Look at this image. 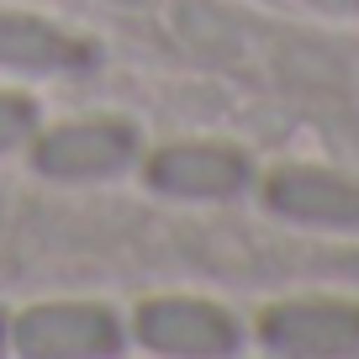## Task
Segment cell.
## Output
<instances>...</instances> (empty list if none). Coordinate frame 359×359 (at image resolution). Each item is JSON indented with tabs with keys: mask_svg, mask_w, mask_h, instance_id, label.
<instances>
[{
	"mask_svg": "<svg viewBox=\"0 0 359 359\" xmlns=\"http://www.w3.org/2000/svg\"><path fill=\"white\" fill-rule=\"evenodd\" d=\"M137 154V133L127 122H74V127H58L37 143V169L53 180H101L116 175L122 164H133Z\"/></svg>",
	"mask_w": 359,
	"mask_h": 359,
	"instance_id": "obj_1",
	"label": "cell"
},
{
	"mask_svg": "<svg viewBox=\"0 0 359 359\" xmlns=\"http://www.w3.org/2000/svg\"><path fill=\"white\" fill-rule=\"evenodd\" d=\"M0 348H6V317H0Z\"/></svg>",
	"mask_w": 359,
	"mask_h": 359,
	"instance_id": "obj_12",
	"label": "cell"
},
{
	"mask_svg": "<svg viewBox=\"0 0 359 359\" xmlns=\"http://www.w3.org/2000/svg\"><path fill=\"white\" fill-rule=\"evenodd\" d=\"M169 27L175 37L196 48V53H212V58H233L238 53V22L217 6V0H175L169 6Z\"/></svg>",
	"mask_w": 359,
	"mask_h": 359,
	"instance_id": "obj_8",
	"label": "cell"
},
{
	"mask_svg": "<svg viewBox=\"0 0 359 359\" xmlns=\"http://www.w3.org/2000/svg\"><path fill=\"white\" fill-rule=\"evenodd\" d=\"M32 122H37L32 101H22V95H0V148L22 143V137L32 133Z\"/></svg>",
	"mask_w": 359,
	"mask_h": 359,
	"instance_id": "obj_9",
	"label": "cell"
},
{
	"mask_svg": "<svg viewBox=\"0 0 359 359\" xmlns=\"http://www.w3.org/2000/svg\"><path fill=\"white\" fill-rule=\"evenodd\" d=\"M0 64L6 69H79L90 64V48L53 22L0 11Z\"/></svg>",
	"mask_w": 359,
	"mask_h": 359,
	"instance_id": "obj_7",
	"label": "cell"
},
{
	"mask_svg": "<svg viewBox=\"0 0 359 359\" xmlns=\"http://www.w3.org/2000/svg\"><path fill=\"white\" fill-rule=\"evenodd\" d=\"M137 333L148 348H164V354H227L238 344L233 317L217 312L212 302H185V296L148 302L137 312Z\"/></svg>",
	"mask_w": 359,
	"mask_h": 359,
	"instance_id": "obj_3",
	"label": "cell"
},
{
	"mask_svg": "<svg viewBox=\"0 0 359 359\" xmlns=\"http://www.w3.org/2000/svg\"><path fill=\"white\" fill-rule=\"evenodd\" d=\"M306 6H317V11H327V16H344L348 11V0H306Z\"/></svg>",
	"mask_w": 359,
	"mask_h": 359,
	"instance_id": "obj_10",
	"label": "cell"
},
{
	"mask_svg": "<svg viewBox=\"0 0 359 359\" xmlns=\"http://www.w3.org/2000/svg\"><path fill=\"white\" fill-rule=\"evenodd\" d=\"M148 180L169 196H233V191H243L248 164L233 148L185 143V148H164V154L148 164Z\"/></svg>",
	"mask_w": 359,
	"mask_h": 359,
	"instance_id": "obj_5",
	"label": "cell"
},
{
	"mask_svg": "<svg viewBox=\"0 0 359 359\" xmlns=\"http://www.w3.org/2000/svg\"><path fill=\"white\" fill-rule=\"evenodd\" d=\"M122 344V327L106 306H32L16 323V348L32 359H85L111 354Z\"/></svg>",
	"mask_w": 359,
	"mask_h": 359,
	"instance_id": "obj_2",
	"label": "cell"
},
{
	"mask_svg": "<svg viewBox=\"0 0 359 359\" xmlns=\"http://www.w3.org/2000/svg\"><path fill=\"white\" fill-rule=\"evenodd\" d=\"M269 206L302 222L323 227H359V185L323 169H280L269 180Z\"/></svg>",
	"mask_w": 359,
	"mask_h": 359,
	"instance_id": "obj_6",
	"label": "cell"
},
{
	"mask_svg": "<svg viewBox=\"0 0 359 359\" xmlns=\"http://www.w3.org/2000/svg\"><path fill=\"white\" fill-rule=\"evenodd\" d=\"M264 344L285 354H359V306L285 302L264 317Z\"/></svg>",
	"mask_w": 359,
	"mask_h": 359,
	"instance_id": "obj_4",
	"label": "cell"
},
{
	"mask_svg": "<svg viewBox=\"0 0 359 359\" xmlns=\"http://www.w3.org/2000/svg\"><path fill=\"white\" fill-rule=\"evenodd\" d=\"M106 6H127V11H143V6H154V0H106Z\"/></svg>",
	"mask_w": 359,
	"mask_h": 359,
	"instance_id": "obj_11",
	"label": "cell"
}]
</instances>
